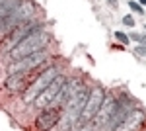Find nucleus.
<instances>
[{
	"mask_svg": "<svg viewBox=\"0 0 146 131\" xmlns=\"http://www.w3.org/2000/svg\"><path fill=\"white\" fill-rule=\"evenodd\" d=\"M23 0H4V4H0V26L4 24V20L10 16L12 12H16L20 8Z\"/></svg>",
	"mask_w": 146,
	"mask_h": 131,
	"instance_id": "nucleus-12",
	"label": "nucleus"
},
{
	"mask_svg": "<svg viewBox=\"0 0 146 131\" xmlns=\"http://www.w3.org/2000/svg\"><path fill=\"white\" fill-rule=\"evenodd\" d=\"M56 75H60V73H58V67H49V69H45V71L31 82V86L23 92V102H25V104H33V100L39 96V92H43V90L51 84V80H53Z\"/></svg>",
	"mask_w": 146,
	"mask_h": 131,
	"instance_id": "nucleus-3",
	"label": "nucleus"
},
{
	"mask_svg": "<svg viewBox=\"0 0 146 131\" xmlns=\"http://www.w3.org/2000/svg\"><path fill=\"white\" fill-rule=\"evenodd\" d=\"M123 24H125V26H129V28H133V26H135L133 16H125V18H123Z\"/></svg>",
	"mask_w": 146,
	"mask_h": 131,
	"instance_id": "nucleus-18",
	"label": "nucleus"
},
{
	"mask_svg": "<svg viewBox=\"0 0 146 131\" xmlns=\"http://www.w3.org/2000/svg\"><path fill=\"white\" fill-rule=\"evenodd\" d=\"M103 98H105V90L101 86H96L94 90H90L88 100H86V104H84V110H82V114H80V118H78V125L88 123V121H92L96 118V114H98ZM78 125H76V127H78Z\"/></svg>",
	"mask_w": 146,
	"mask_h": 131,
	"instance_id": "nucleus-4",
	"label": "nucleus"
},
{
	"mask_svg": "<svg viewBox=\"0 0 146 131\" xmlns=\"http://www.w3.org/2000/svg\"><path fill=\"white\" fill-rule=\"evenodd\" d=\"M107 2H109V4H111L113 8H117V6H119V4H117V0H107Z\"/></svg>",
	"mask_w": 146,
	"mask_h": 131,
	"instance_id": "nucleus-20",
	"label": "nucleus"
},
{
	"mask_svg": "<svg viewBox=\"0 0 146 131\" xmlns=\"http://www.w3.org/2000/svg\"><path fill=\"white\" fill-rule=\"evenodd\" d=\"M144 120H146L144 112L138 110V108H133L129 114H127V118L121 121V125H119L115 131H140V129H142V125H144Z\"/></svg>",
	"mask_w": 146,
	"mask_h": 131,
	"instance_id": "nucleus-9",
	"label": "nucleus"
},
{
	"mask_svg": "<svg viewBox=\"0 0 146 131\" xmlns=\"http://www.w3.org/2000/svg\"><path fill=\"white\" fill-rule=\"evenodd\" d=\"M115 106H117V100L105 94V98H103V102H101V106H100V110H98V114H96V118L92 120L94 123H96V127H105V123L109 121L111 114L115 112Z\"/></svg>",
	"mask_w": 146,
	"mask_h": 131,
	"instance_id": "nucleus-10",
	"label": "nucleus"
},
{
	"mask_svg": "<svg viewBox=\"0 0 146 131\" xmlns=\"http://www.w3.org/2000/svg\"><path fill=\"white\" fill-rule=\"evenodd\" d=\"M115 37H117V41H121V43H125V45L131 41V39H129V35L123 33V32H115Z\"/></svg>",
	"mask_w": 146,
	"mask_h": 131,
	"instance_id": "nucleus-14",
	"label": "nucleus"
},
{
	"mask_svg": "<svg viewBox=\"0 0 146 131\" xmlns=\"http://www.w3.org/2000/svg\"><path fill=\"white\" fill-rule=\"evenodd\" d=\"M129 6H131V10L138 12V14H142V6L138 4V2H129Z\"/></svg>",
	"mask_w": 146,
	"mask_h": 131,
	"instance_id": "nucleus-17",
	"label": "nucleus"
},
{
	"mask_svg": "<svg viewBox=\"0 0 146 131\" xmlns=\"http://www.w3.org/2000/svg\"><path fill=\"white\" fill-rule=\"evenodd\" d=\"M60 121V108H45L35 120L37 131H51Z\"/></svg>",
	"mask_w": 146,
	"mask_h": 131,
	"instance_id": "nucleus-8",
	"label": "nucleus"
},
{
	"mask_svg": "<svg viewBox=\"0 0 146 131\" xmlns=\"http://www.w3.org/2000/svg\"><path fill=\"white\" fill-rule=\"evenodd\" d=\"M0 4H4V0H0Z\"/></svg>",
	"mask_w": 146,
	"mask_h": 131,
	"instance_id": "nucleus-22",
	"label": "nucleus"
},
{
	"mask_svg": "<svg viewBox=\"0 0 146 131\" xmlns=\"http://www.w3.org/2000/svg\"><path fill=\"white\" fill-rule=\"evenodd\" d=\"M129 39H133V41H136V43H142L146 39V35H140V33H131L129 35Z\"/></svg>",
	"mask_w": 146,
	"mask_h": 131,
	"instance_id": "nucleus-16",
	"label": "nucleus"
},
{
	"mask_svg": "<svg viewBox=\"0 0 146 131\" xmlns=\"http://www.w3.org/2000/svg\"><path fill=\"white\" fill-rule=\"evenodd\" d=\"M135 51H136V55H140V57H146V45H138Z\"/></svg>",
	"mask_w": 146,
	"mask_h": 131,
	"instance_id": "nucleus-19",
	"label": "nucleus"
},
{
	"mask_svg": "<svg viewBox=\"0 0 146 131\" xmlns=\"http://www.w3.org/2000/svg\"><path fill=\"white\" fill-rule=\"evenodd\" d=\"M138 4H144L146 6V0H138Z\"/></svg>",
	"mask_w": 146,
	"mask_h": 131,
	"instance_id": "nucleus-21",
	"label": "nucleus"
},
{
	"mask_svg": "<svg viewBox=\"0 0 146 131\" xmlns=\"http://www.w3.org/2000/svg\"><path fill=\"white\" fill-rule=\"evenodd\" d=\"M88 94H90V90L82 88L76 96H72V98L64 104V114H62V120H60L62 131L76 129L78 118H80V114H82V110H84V104H86V100H88Z\"/></svg>",
	"mask_w": 146,
	"mask_h": 131,
	"instance_id": "nucleus-2",
	"label": "nucleus"
},
{
	"mask_svg": "<svg viewBox=\"0 0 146 131\" xmlns=\"http://www.w3.org/2000/svg\"><path fill=\"white\" fill-rule=\"evenodd\" d=\"M98 127H96V123L94 121H88V123H82V125H78L76 127V131H96Z\"/></svg>",
	"mask_w": 146,
	"mask_h": 131,
	"instance_id": "nucleus-13",
	"label": "nucleus"
},
{
	"mask_svg": "<svg viewBox=\"0 0 146 131\" xmlns=\"http://www.w3.org/2000/svg\"><path fill=\"white\" fill-rule=\"evenodd\" d=\"M133 110V104H131V100L123 96V98L117 100V106H115V112L111 114V118L109 121L105 123V131H115L119 125H121V121L127 118V114Z\"/></svg>",
	"mask_w": 146,
	"mask_h": 131,
	"instance_id": "nucleus-7",
	"label": "nucleus"
},
{
	"mask_svg": "<svg viewBox=\"0 0 146 131\" xmlns=\"http://www.w3.org/2000/svg\"><path fill=\"white\" fill-rule=\"evenodd\" d=\"M47 61V55L41 51V53L29 55V57H23V59H18V61H12L10 67H8V75H16V73H31L33 69L41 67Z\"/></svg>",
	"mask_w": 146,
	"mask_h": 131,
	"instance_id": "nucleus-6",
	"label": "nucleus"
},
{
	"mask_svg": "<svg viewBox=\"0 0 146 131\" xmlns=\"http://www.w3.org/2000/svg\"><path fill=\"white\" fill-rule=\"evenodd\" d=\"M27 77H29V73H16V75H8L6 78V82H4V88L8 90V92H20L25 88L27 84Z\"/></svg>",
	"mask_w": 146,
	"mask_h": 131,
	"instance_id": "nucleus-11",
	"label": "nucleus"
},
{
	"mask_svg": "<svg viewBox=\"0 0 146 131\" xmlns=\"http://www.w3.org/2000/svg\"><path fill=\"white\" fill-rule=\"evenodd\" d=\"M10 33H12V32H8V30H4V28L0 26V45L4 43V41H6L8 37H10Z\"/></svg>",
	"mask_w": 146,
	"mask_h": 131,
	"instance_id": "nucleus-15",
	"label": "nucleus"
},
{
	"mask_svg": "<svg viewBox=\"0 0 146 131\" xmlns=\"http://www.w3.org/2000/svg\"><path fill=\"white\" fill-rule=\"evenodd\" d=\"M64 82H66V78L62 77V75H56V77L51 80V84H49L43 92H39V96L33 100V106L39 108V110H45L49 104H53V100L56 98L58 90L64 86Z\"/></svg>",
	"mask_w": 146,
	"mask_h": 131,
	"instance_id": "nucleus-5",
	"label": "nucleus"
},
{
	"mask_svg": "<svg viewBox=\"0 0 146 131\" xmlns=\"http://www.w3.org/2000/svg\"><path fill=\"white\" fill-rule=\"evenodd\" d=\"M49 43V33L39 28L31 32L29 35H25L20 43H16L8 51V59L10 61H18V59H23V57H29V55H35V53H41L43 49L47 47Z\"/></svg>",
	"mask_w": 146,
	"mask_h": 131,
	"instance_id": "nucleus-1",
	"label": "nucleus"
}]
</instances>
